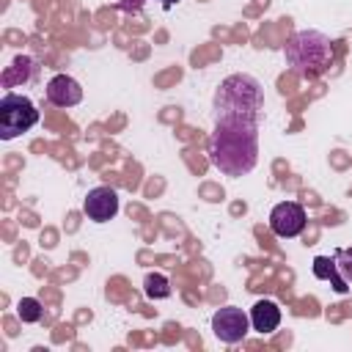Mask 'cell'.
Returning <instances> with one entry per match:
<instances>
[{
    "instance_id": "1",
    "label": "cell",
    "mask_w": 352,
    "mask_h": 352,
    "mask_svg": "<svg viewBox=\"0 0 352 352\" xmlns=\"http://www.w3.org/2000/svg\"><path fill=\"white\" fill-rule=\"evenodd\" d=\"M209 162L226 176H245L258 162V118H214Z\"/></svg>"
},
{
    "instance_id": "2",
    "label": "cell",
    "mask_w": 352,
    "mask_h": 352,
    "mask_svg": "<svg viewBox=\"0 0 352 352\" xmlns=\"http://www.w3.org/2000/svg\"><path fill=\"white\" fill-rule=\"evenodd\" d=\"M283 58H286V66L297 74V77H319L324 74L330 66H333V41L319 33V30H297L286 47H283Z\"/></svg>"
},
{
    "instance_id": "3",
    "label": "cell",
    "mask_w": 352,
    "mask_h": 352,
    "mask_svg": "<svg viewBox=\"0 0 352 352\" xmlns=\"http://www.w3.org/2000/svg\"><path fill=\"white\" fill-rule=\"evenodd\" d=\"M264 107L261 82L250 74H231L214 94V118H258Z\"/></svg>"
},
{
    "instance_id": "4",
    "label": "cell",
    "mask_w": 352,
    "mask_h": 352,
    "mask_svg": "<svg viewBox=\"0 0 352 352\" xmlns=\"http://www.w3.org/2000/svg\"><path fill=\"white\" fill-rule=\"evenodd\" d=\"M38 124V110L36 104L14 91H6L0 99V138L3 140H14L22 132L33 129Z\"/></svg>"
},
{
    "instance_id": "5",
    "label": "cell",
    "mask_w": 352,
    "mask_h": 352,
    "mask_svg": "<svg viewBox=\"0 0 352 352\" xmlns=\"http://www.w3.org/2000/svg\"><path fill=\"white\" fill-rule=\"evenodd\" d=\"M248 330H250V316L236 305H223L212 314V333L223 344L242 341L248 336Z\"/></svg>"
},
{
    "instance_id": "6",
    "label": "cell",
    "mask_w": 352,
    "mask_h": 352,
    "mask_svg": "<svg viewBox=\"0 0 352 352\" xmlns=\"http://www.w3.org/2000/svg\"><path fill=\"white\" fill-rule=\"evenodd\" d=\"M305 228V209L297 201H280L270 212V231L280 239H294Z\"/></svg>"
},
{
    "instance_id": "7",
    "label": "cell",
    "mask_w": 352,
    "mask_h": 352,
    "mask_svg": "<svg viewBox=\"0 0 352 352\" xmlns=\"http://www.w3.org/2000/svg\"><path fill=\"white\" fill-rule=\"evenodd\" d=\"M82 212H85V217L94 220V223H107V220H113V217L118 214V192H116L113 187H107V184L88 190V195H85V201H82Z\"/></svg>"
},
{
    "instance_id": "8",
    "label": "cell",
    "mask_w": 352,
    "mask_h": 352,
    "mask_svg": "<svg viewBox=\"0 0 352 352\" xmlns=\"http://www.w3.org/2000/svg\"><path fill=\"white\" fill-rule=\"evenodd\" d=\"M47 102L55 107H74L82 102V85L69 74H55L47 82Z\"/></svg>"
},
{
    "instance_id": "9",
    "label": "cell",
    "mask_w": 352,
    "mask_h": 352,
    "mask_svg": "<svg viewBox=\"0 0 352 352\" xmlns=\"http://www.w3.org/2000/svg\"><path fill=\"white\" fill-rule=\"evenodd\" d=\"M280 324V308L275 300H256L250 308V327L261 336L275 333Z\"/></svg>"
},
{
    "instance_id": "10",
    "label": "cell",
    "mask_w": 352,
    "mask_h": 352,
    "mask_svg": "<svg viewBox=\"0 0 352 352\" xmlns=\"http://www.w3.org/2000/svg\"><path fill=\"white\" fill-rule=\"evenodd\" d=\"M333 264H336V278L330 280V286L336 294H346L352 286V248H336Z\"/></svg>"
},
{
    "instance_id": "11",
    "label": "cell",
    "mask_w": 352,
    "mask_h": 352,
    "mask_svg": "<svg viewBox=\"0 0 352 352\" xmlns=\"http://www.w3.org/2000/svg\"><path fill=\"white\" fill-rule=\"evenodd\" d=\"M33 72H36V63H33L30 58H25V55H16L14 63H11V66L6 69V74H3V85H6V88H14L19 77L28 82V80L33 77Z\"/></svg>"
},
{
    "instance_id": "12",
    "label": "cell",
    "mask_w": 352,
    "mask_h": 352,
    "mask_svg": "<svg viewBox=\"0 0 352 352\" xmlns=\"http://www.w3.org/2000/svg\"><path fill=\"white\" fill-rule=\"evenodd\" d=\"M143 292L148 300H165V297H170V280L160 272H148L143 280Z\"/></svg>"
},
{
    "instance_id": "13",
    "label": "cell",
    "mask_w": 352,
    "mask_h": 352,
    "mask_svg": "<svg viewBox=\"0 0 352 352\" xmlns=\"http://www.w3.org/2000/svg\"><path fill=\"white\" fill-rule=\"evenodd\" d=\"M16 316H19L25 324H36V322H41L44 308H41V302H38L36 297H22V300L16 302Z\"/></svg>"
},
{
    "instance_id": "14",
    "label": "cell",
    "mask_w": 352,
    "mask_h": 352,
    "mask_svg": "<svg viewBox=\"0 0 352 352\" xmlns=\"http://www.w3.org/2000/svg\"><path fill=\"white\" fill-rule=\"evenodd\" d=\"M157 3H160L162 8H170V6H173V3H179V0H157Z\"/></svg>"
}]
</instances>
